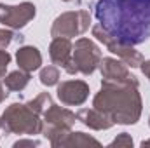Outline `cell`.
<instances>
[{"mask_svg": "<svg viewBox=\"0 0 150 148\" xmlns=\"http://www.w3.org/2000/svg\"><path fill=\"white\" fill-rule=\"evenodd\" d=\"M63 2H72V0H63Z\"/></svg>", "mask_w": 150, "mask_h": 148, "instance_id": "25", "label": "cell"}, {"mask_svg": "<svg viewBox=\"0 0 150 148\" xmlns=\"http://www.w3.org/2000/svg\"><path fill=\"white\" fill-rule=\"evenodd\" d=\"M59 101L67 106H79L89 98V85L84 80H65L58 84L56 91Z\"/></svg>", "mask_w": 150, "mask_h": 148, "instance_id": "10", "label": "cell"}, {"mask_svg": "<svg viewBox=\"0 0 150 148\" xmlns=\"http://www.w3.org/2000/svg\"><path fill=\"white\" fill-rule=\"evenodd\" d=\"M142 147H150V140H149V141H143V143H142Z\"/></svg>", "mask_w": 150, "mask_h": 148, "instance_id": "24", "label": "cell"}, {"mask_svg": "<svg viewBox=\"0 0 150 148\" xmlns=\"http://www.w3.org/2000/svg\"><path fill=\"white\" fill-rule=\"evenodd\" d=\"M89 25H91V14L86 9L63 12L61 16H58L54 19V23L51 26V37L52 38L79 37V35H82L84 32L89 30Z\"/></svg>", "mask_w": 150, "mask_h": 148, "instance_id": "4", "label": "cell"}, {"mask_svg": "<svg viewBox=\"0 0 150 148\" xmlns=\"http://www.w3.org/2000/svg\"><path fill=\"white\" fill-rule=\"evenodd\" d=\"M52 105H54V103H52V98H51L49 92H40L37 98H33V99L28 103V106L35 111L37 115H44Z\"/></svg>", "mask_w": 150, "mask_h": 148, "instance_id": "16", "label": "cell"}, {"mask_svg": "<svg viewBox=\"0 0 150 148\" xmlns=\"http://www.w3.org/2000/svg\"><path fill=\"white\" fill-rule=\"evenodd\" d=\"M40 143H38L37 140H19V141H16L14 143V148H21V147H38Z\"/></svg>", "mask_w": 150, "mask_h": 148, "instance_id": "21", "label": "cell"}, {"mask_svg": "<svg viewBox=\"0 0 150 148\" xmlns=\"http://www.w3.org/2000/svg\"><path fill=\"white\" fill-rule=\"evenodd\" d=\"M72 52H74V45H72L70 38H65V37L52 38V42L49 45L51 61L54 65L61 66L67 73L75 75V73H79V70H77L74 59H72Z\"/></svg>", "mask_w": 150, "mask_h": 148, "instance_id": "9", "label": "cell"}, {"mask_svg": "<svg viewBox=\"0 0 150 148\" xmlns=\"http://www.w3.org/2000/svg\"><path fill=\"white\" fill-rule=\"evenodd\" d=\"M9 63H11V54H9L5 49H0V78L5 77V72H7Z\"/></svg>", "mask_w": 150, "mask_h": 148, "instance_id": "20", "label": "cell"}, {"mask_svg": "<svg viewBox=\"0 0 150 148\" xmlns=\"http://www.w3.org/2000/svg\"><path fill=\"white\" fill-rule=\"evenodd\" d=\"M93 106L112 118L113 124H136L142 115V96L138 84L127 85H101L94 96Z\"/></svg>", "mask_w": 150, "mask_h": 148, "instance_id": "2", "label": "cell"}, {"mask_svg": "<svg viewBox=\"0 0 150 148\" xmlns=\"http://www.w3.org/2000/svg\"><path fill=\"white\" fill-rule=\"evenodd\" d=\"M0 129L5 134H25L33 136L42 132V120L28 105L12 103L0 117Z\"/></svg>", "mask_w": 150, "mask_h": 148, "instance_id": "3", "label": "cell"}, {"mask_svg": "<svg viewBox=\"0 0 150 148\" xmlns=\"http://www.w3.org/2000/svg\"><path fill=\"white\" fill-rule=\"evenodd\" d=\"M77 115L68 108H61L52 105L49 110L44 113V120H42V134L47 136L52 131H72Z\"/></svg>", "mask_w": 150, "mask_h": 148, "instance_id": "8", "label": "cell"}, {"mask_svg": "<svg viewBox=\"0 0 150 148\" xmlns=\"http://www.w3.org/2000/svg\"><path fill=\"white\" fill-rule=\"evenodd\" d=\"M77 120L82 122L84 125H87L89 129H94V131H105V129H110L113 125L112 118L107 117L103 111L96 110L94 106L93 108H82V110H79Z\"/></svg>", "mask_w": 150, "mask_h": 148, "instance_id": "12", "label": "cell"}, {"mask_svg": "<svg viewBox=\"0 0 150 148\" xmlns=\"http://www.w3.org/2000/svg\"><path fill=\"white\" fill-rule=\"evenodd\" d=\"M35 5L32 2H21L19 5L0 4V23L7 28L19 30L35 18Z\"/></svg>", "mask_w": 150, "mask_h": 148, "instance_id": "7", "label": "cell"}, {"mask_svg": "<svg viewBox=\"0 0 150 148\" xmlns=\"http://www.w3.org/2000/svg\"><path fill=\"white\" fill-rule=\"evenodd\" d=\"M72 59H74L79 73L82 75L94 73L96 68L100 66V61H101L100 47L89 38H79L74 45Z\"/></svg>", "mask_w": 150, "mask_h": 148, "instance_id": "5", "label": "cell"}, {"mask_svg": "<svg viewBox=\"0 0 150 148\" xmlns=\"http://www.w3.org/2000/svg\"><path fill=\"white\" fill-rule=\"evenodd\" d=\"M28 82H30V72H25L21 68L4 77V85L7 87V91H23L28 85Z\"/></svg>", "mask_w": 150, "mask_h": 148, "instance_id": "14", "label": "cell"}, {"mask_svg": "<svg viewBox=\"0 0 150 148\" xmlns=\"http://www.w3.org/2000/svg\"><path fill=\"white\" fill-rule=\"evenodd\" d=\"M14 40L18 42H23V35L19 33H14L12 30H7V28H2L0 30V49H7Z\"/></svg>", "mask_w": 150, "mask_h": 148, "instance_id": "18", "label": "cell"}, {"mask_svg": "<svg viewBox=\"0 0 150 148\" xmlns=\"http://www.w3.org/2000/svg\"><path fill=\"white\" fill-rule=\"evenodd\" d=\"M142 72H143V75H147V77H149V80H150V59L142 63Z\"/></svg>", "mask_w": 150, "mask_h": 148, "instance_id": "22", "label": "cell"}, {"mask_svg": "<svg viewBox=\"0 0 150 148\" xmlns=\"http://www.w3.org/2000/svg\"><path fill=\"white\" fill-rule=\"evenodd\" d=\"M107 49L113 54H117V58L131 68H138L143 63V56H142V52H138L134 49V45H127V44L117 42L115 38H112V42L107 45Z\"/></svg>", "mask_w": 150, "mask_h": 148, "instance_id": "11", "label": "cell"}, {"mask_svg": "<svg viewBox=\"0 0 150 148\" xmlns=\"http://www.w3.org/2000/svg\"><path fill=\"white\" fill-rule=\"evenodd\" d=\"M9 96V92H7V87H4L2 84H0V103L2 101H5V98Z\"/></svg>", "mask_w": 150, "mask_h": 148, "instance_id": "23", "label": "cell"}, {"mask_svg": "<svg viewBox=\"0 0 150 148\" xmlns=\"http://www.w3.org/2000/svg\"><path fill=\"white\" fill-rule=\"evenodd\" d=\"M16 61L19 65L21 70L25 72H35L40 68L42 65V54L37 47L33 45H25V47H19L18 52H16Z\"/></svg>", "mask_w": 150, "mask_h": 148, "instance_id": "13", "label": "cell"}, {"mask_svg": "<svg viewBox=\"0 0 150 148\" xmlns=\"http://www.w3.org/2000/svg\"><path fill=\"white\" fill-rule=\"evenodd\" d=\"M108 147H110V148H113V147L129 148V147H133V138H131V134H127V132H120V134L113 140Z\"/></svg>", "mask_w": 150, "mask_h": 148, "instance_id": "19", "label": "cell"}, {"mask_svg": "<svg viewBox=\"0 0 150 148\" xmlns=\"http://www.w3.org/2000/svg\"><path fill=\"white\" fill-rule=\"evenodd\" d=\"M38 78H40L42 85H47V87L56 85L59 82V70H58V66H45V68H42Z\"/></svg>", "mask_w": 150, "mask_h": 148, "instance_id": "17", "label": "cell"}, {"mask_svg": "<svg viewBox=\"0 0 150 148\" xmlns=\"http://www.w3.org/2000/svg\"><path fill=\"white\" fill-rule=\"evenodd\" d=\"M100 72L103 77L101 85H127V84H138V78L129 73L127 65L115 58H101L100 61Z\"/></svg>", "mask_w": 150, "mask_h": 148, "instance_id": "6", "label": "cell"}, {"mask_svg": "<svg viewBox=\"0 0 150 148\" xmlns=\"http://www.w3.org/2000/svg\"><path fill=\"white\" fill-rule=\"evenodd\" d=\"M94 16L117 42L138 45L150 38V0H98Z\"/></svg>", "mask_w": 150, "mask_h": 148, "instance_id": "1", "label": "cell"}, {"mask_svg": "<svg viewBox=\"0 0 150 148\" xmlns=\"http://www.w3.org/2000/svg\"><path fill=\"white\" fill-rule=\"evenodd\" d=\"M89 145L101 147V143L96 138H93L86 132H72V131L65 136V140L61 143V147H89Z\"/></svg>", "mask_w": 150, "mask_h": 148, "instance_id": "15", "label": "cell"}, {"mask_svg": "<svg viewBox=\"0 0 150 148\" xmlns=\"http://www.w3.org/2000/svg\"><path fill=\"white\" fill-rule=\"evenodd\" d=\"M149 125H150V118H149Z\"/></svg>", "mask_w": 150, "mask_h": 148, "instance_id": "26", "label": "cell"}]
</instances>
